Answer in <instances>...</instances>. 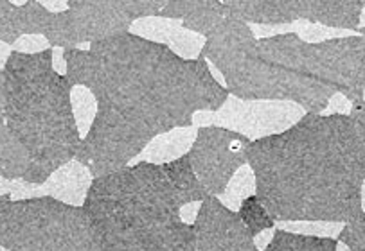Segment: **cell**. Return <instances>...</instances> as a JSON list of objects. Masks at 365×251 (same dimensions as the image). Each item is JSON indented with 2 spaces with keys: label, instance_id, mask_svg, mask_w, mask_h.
<instances>
[{
  "label": "cell",
  "instance_id": "28",
  "mask_svg": "<svg viewBox=\"0 0 365 251\" xmlns=\"http://www.w3.org/2000/svg\"><path fill=\"white\" fill-rule=\"evenodd\" d=\"M4 105H6V99H4V70L0 68V128L4 126L6 120H4Z\"/></svg>",
  "mask_w": 365,
  "mask_h": 251
},
{
  "label": "cell",
  "instance_id": "6",
  "mask_svg": "<svg viewBox=\"0 0 365 251\" xmlns=\"http://www.w3.org/2000/svg\"><path fill=\"white\" fill-rule=\"evenodd\" d=\"M0 246L8 251H99L83 206L53 196L11 199L0 210Z\"/></svg>",
  "mask_w": 365,
  "mask_h": 251
},
{
  "label": "cell",
  "instance_id": "14",
  "mask_svg": "<svg viewBox=\"0 0 365 251\" xmlns=\"http://www.w3.org/2000/svg\"><path fill=\"white\" fill-rule=\"evenodd\" d=\"M158 16L180 22L184 29L200 36H207L227 18L223 0H166Z\"/></svg>",
  "mask_w": 365,
  "mask_h": 251
},
{
  "label": "cell",
  "instance_id": "23",
  "mask_svg": "<svg viewBox=\"0 0 365 251\" xmlns=\"http://www.w3.org/2000/svg\"><path fill=\"white\" fill-rule=\"evenodd\" d=\"M336 239L349 251H365V210L356 219L346 223Z\"/></svg>",
  "mask_w": 365,
  "mask_h": 251
},
{
  "label": "cell",
  "instance_id": "25",
  "mask_svg": "<svg viewBox=\"0 0 365 251\" xmlns=\"http://www.w3.org/2000/svg\"><path fill=\"white\" fill-rule=\"evenodd\" d=\"M38 185L27 183V181H9L0 178V196L11 194L13 199L19 196V199L24 198H33L34 191H36Z\"/></svg>",
  "mask_w": 365,
  "mask_h": 251
},
{
  "label": "cell",
  "instance_id": "17",
  "mask_svg": "<svg viewBox=\"0 0 365 251\" xmlns=\"http://www.w3.org/2000/svg\"><path fill=\"white\" fill-rule=\"evenodd\" d=\"M92 180L88 169L79 161L72 160L63 167L51 174L49 180L43 185H38L34 196H53L60 201L71 203L76 206H83L87 192L91 188Z\"/></svg>",
  "mask_w": 365,
  "mask_h": 251
},
{
  "label": "cell",
  "instance_id": "8",
  "mask_svg": "<svg viewBox=\"0 0 365 251\" xmlns=\"http://www.w3.org/2000/svg\"><path fill=\"white\" fill-rule=\"evenodd\" d=\"M308 75L344 95L351 105L365 99V36H335L308 43Z\"/></svg>",
  "mask_w": 365,
  "mask_h": 251
},
{
  "label": "cell",
  "instance_id": "10",
  "mask_svg": "<svg viewBox=\"0 0 365 251\" xmlns=\"http://www.w3.org/2000/svg\"><path fill=\"white\" fill-rule=\"evenodd\" d=\"M304 115V108L295 102L241 101L229 97L223 108L212 113L207 122H211V126L232 129L250 140H259L292 128Z\"/></svg>",
  "mask_w": 365,
  "mask_h": 251
},
{
  "label": "cell",
  "instance_id": "4",
  "mask_svg": "<svg viewBox=\"0 0 365 251\" xmlns=\"http://www.w3.org/2000/svg\"><path fill=\"white\" fill-rule=\"evenodd\" d=\"M72 82L54 67V49L13 50L4 67V120L47 180L72 161L81 132L72 105Z\"/></svg>",
  "mask_w": 365,
  "mask_h": 251
},
{
  "label": "cell",
  "instance_id": "11",
  "mask_svg": "<svg viewBox=\"0 0 365 251\" xmlns=\"http://www.w3.org/2000/svg\"><path fill=\"white\" fill-rule=\"evenodd\" d=\"M191 225L196 251H261L237 212L216 196L200 203Z\"/></svg>",
  "mask_w": 365,
  "mask_h": 251
},
{
  "label": "cell",
  "instance_id": "12",
  "mask_svg": "<svg viewBox=\"0 0 365 251\" xmlns=\"http://www.w3.org/2000/svg\"><path fill=\"white\" fill-rule=\"evenodd\" d=\"M365 0H295L299 20L329 27V29L358 31Z\"/></svg>",
  "mask_w": 365,
  "mask_h": 251
},
{
  "label": "cell",
  "instance_id": "19",
  "mask_svg": "<svg viewBox=\"0 0 365 251\" xmlns=\"http://www.w3.org/2000/svg\"><path fill=\"white\" fill-rule=\"evenodd\" d=\"M196 132L192 128L175 129V132L160 135L146 147L144 151V161L151 164H168V161L178 160L180 156L189 153L192 142H195Z\"/></svg>",
  "mask_w": 365,
  "mask_h": 251
},
{
  "label": "cell",
  "instance_id": "7",
  "mask_svg": "<svg viewBox=\"0 0 365 251\" xmlns=\"http://www.w3.org/2000/svg\"><path fill=\"white\" fill-rule=\"evenodd\" d=\"M132 23L126 0H68L65 11L47 9L42 36L53 49L72 50L128 33Z\"/></svg>",
  "mask_w": 365,
  "mask_h": 251
},
{
  "label": "cell",
  "instance_id": "32",
  "mask_svg": "<svg viewBox=\"0 0 365 251\" xmlns=\"http://www.w3.org/2000/svg\"><path fill=\"white\" fill-rule=\"evenodd\" d=\"M358 33L364 34V36H365V27H360V29H358Z\"/></svg>",
  "mask_w": 365,
  "mask_h": 251
},
{
  "label": "cell",
  "instance_id": "33",
  "mask_svg": "<svg viewBox=\"0 0 365 251\" xmlns=\"http://www.w3.org/2000/svg\"><path fill=\"white\" fill-rule=\"evenodd\" d=\"M361 23H365V9H364V13H361Z\"/></svg>",
  "mask_w": 365,
  "mask_h": 251
},
{
  "label": "cell",
  "instance_id": "5",
  "mask_svg": "<svg viewBox=\"0 0 365 251\" xmlns=\"http://www.w3.org/2000/svg\"><path fill=\"white\" fill-rule=\"evenodd\" d=\"M249 23L225 18L205 36L200 58L222 74L229 94L241 101L295 102L306 113H322L336 92L279 67L257 53Z\"/></svg>",
  "mask_w": 365,
  "mask_h": 251
},
{
  "label": "cell",
  "instance_id": "26",
  "mask_svg": "<svg viewBox=\"0 0 365 251\" xmlns=\"http://www.w3.org/2000/svg\"><path fill=\"white\" fill-rule=\"evenodd\" d=\"M13 47H15L16 53H24V54H36V53H42V50L51 49L49 41H47L46 38L34 36V34L22 36Z\"/></svg>",
  "mask_w": 365,
  "mask_h": 251
},
{
  "label": "cell",
  "instance_id": "21",
  "mask_svg": "<svg viewBox=\"0 0 365 251\" xmlns=\"http://www.w3.org/2000/svg\"><path fill=\"white\" fill-rule=\"evenodd\" d=\"M237 215L243 221V225L247 226L249 233L252 237L261 235L267 230H272L275 226V219L272 218L270 212L264 208L263 203L259 201L256 194L247 196L243 201L237 206Z\"/></svg>",
  "mask_w": 365,
  "mask_h": 251
},
{
  "label": "cell",
  "instance_id": "1",
  "mask_svg": "<svg viewBox=\"0 0 365 251\" xmlns=\"http://www.w3.org/2000/svg\"><path fill=\"white\" fill-rule=\"evenodd\" d=\"M65 75L83 87L101 112L143 129L151 139L192 128L198 113H216L230 97L207 60H185L168 46L132 31L63 50Z\"/></svg>",
  "mask_w": 365,
  "mask_h": 251
},
{
  "label": "cell",
  "instance_id": "24",
  "mask_svg": "<svg viewBox=\"0 0 365 251\" xmlns=\"http://www.w3.org/2000/svg\"><path fill=\"white\" fill-rule=\"evenodd\" d=\"M256 192V181H254V173L249 169V167H241L240 171H237L236 176L232 178V181L229 183V187H227L225 194L227 198H229L230 203H234L237 199V201H243V199L247 198V196L254 194Z\"/></svg>",
  "mask_w": 365,
  "mask_h": 251
},
{
  "label": "cell",
  "instance_id": "30",
  "mask_svg": "<svg viewBox=\"0 0 365 251\" xmlns=\"http://www.w3.org/2000/svg\"><path fill=\"white\" fill-rule=\"evenodd\" d=\"M13 199V196L11 194H4V196H0V210H2V208H4L6 205H8L9 201H11Z\"/></svg>",
  "mask_w": 365,
  "mask_h": 251
},
{
  "label": "cell",
  "instance_id": "29",
  "mask_svg": "<svg viewBox=\"0 0 365 251\" xmlns=\"http://www.w3.org/2000/svg\"><path fill=\"white\" fill-rule=\"evenodd\" d=\"M13 50L9 49L8 43H4V41H0V68L4 70L6 63H8V58L11 56Z\"/></svg>",
  "mask_w": 365,
  "mask_h": 251
},
{
  "label": "cell",
  "instance_id": "22",
  "mask_svg": "<svg viewBox=\"0 0 365 251\" xmlns=\"http://www.w3.org/2000/svg\"><path fill=\"white\" fill-rule=\"evenodd\" d=\"M22 38L16 23V6L9 0H0V41L15 46Z\"/></svg>",
  "mask_w": 365,
  "mask_h": 251
},
{
  "label": "cell",
  "instance_id": "31",
  "mask_svg": "<svg viewBox=\"0 0 365 251\" xmlns=\"http://www.w3.org/2000/svg\"><path fill=\"white\" fill-rule=\"evenodd\" d=\"M361 203H364V208H365V185H364V194H361Z\"/></svg>",
  "mask_w": 365,
  "mask_h": 251
},
{
  "label": "cell",
  "instance_id": "34",
  "mask_svg": "<svg viewBox=\"0 0 365 251\" xmlns=\"http://www.w3.org/2000/svg\"><path fill=\"white\" fill-rule=\"evenodd\" d=\"M0 251H8V250H4V247H2V246H0Z\"/></svg>",
  "mask_w": 365,
  "mask_h": 251
},
{
  "label": "cell",
  "instance_id": "20",
  "mask_svg": "<svg viewBox=\"0 0 365 251\" xmlns=\"http://www.w3.org/2000/svg\"><path fill=\"white\" fill-rule=\"evenodd\" d=\"M340 240L336 237L297 233L284 228H275L270 242L263 251H339Z\"/></svg>",
  "mask_w": 365,
  "mask_h": 251
},
{
  "label": "cell",
  "instance_id": "15",
  "mask_svg": "<svg viewBox=\"0 0 365 251\" xmlns=\"http://www.w3.org/2000/svg\"><path fill=\"white\" fill-rule=\"evenodd\" d=\"M227 18L257 26H288L297 22L295 0H223Z\"/></svg>",
  "mask_w": 365,
  "mask_h": 251
},
{
  "label": "cell",
  "instance_id": "13",
  "mask_svg": "<svg viewBox=\"0 0 365 251\" xmlns=\"http://www.w3.org/2000/svg\"><path fill=\"white\" fill-rule=\"evenodd\" d=\"M132 33L148 38L151 41H157V43H162V46H168L171 50H175L178 56L185 58V60H196L205 43L204 36L184 29L175 20H166L160 18V16L139 20L132 27Z\"/></svg>",
  "mask_w": 365,
  "mask_h": 251
},
{
  "label": "cell",
  "instance_id": "27",
  "mask_svg": "<svg viewBox=\"0 0 365 251\" xmlns=\"http://www.w3.org/2000/svg\"><path fill=\"white\" fill-rule=\"evenodd\" d=\"M347 115L353 119L356 135H358V139H360L361 147H364V151H365V99L364 101L351 105V110L347 112Z\"/></svg>",
  "mask_w": 365,
  "mask_h": 251
},
{
  "label": "cell",
  "instance_id": "9",
  "mask_svg": "<svg viewBox=\"0 0 365 251\" xmlns=\"http://www.w3.org/2000/svg\"><path fill=\"white\" fill-rule=\"evenodd\" d=\"M250 139L222 126H200L189 149L192 169L209 196L225 194L241 167L249 165L247 147Z\"/></svg>",
  "mask_w": 365,
  "mask_h": 251
},
{
  "label": "cell",
  "instance_id": "3",
  "mask_svg": "<svg viewBox=\"0 0 365 251\" xmlns=\"http://www.w3.org/2000/svg\"><path fill=\"white\" fill-rule=\"evenodd\" d=\"M83 208L99 251H196L184 205L158 164L94 178Z\"/></svg>",
  "mask_w": 365,
  "mask_h": 251
},
{
  "label": "cell",
  "instance_id": "16",
  "mask_svg": "<svg viewBox=\"0 0 365 251\" xmlns=\"http://www.w3.org/2000/svg\"><path fill=\"white\" fill-rule=\"evenodd\" d=\"M0 178L9 181H27L33 185H43L47 181L42 169L6 124L0 128Z\"/></svg>",
  "mask_w": 365,
  "mask_h": 251
},
{
  "label": "cell",
  "instance_id": "2",
  "mask_svg": "<svg viewBox=\"0 0 365 251\" xmlns=\"http://www.w3.org/2000/svg\"><path fill=\"white\" fill-rule=\"evenodd\" d=\"M256 192L279 223H346L364 212L365 151L347 113H306L292 128L250 140Z\"/></svg>",
  "mask_w": 365,
  "mask_h": 251
},
{
  "label": "cell",
  "instance_id": "18",
  "mask_svg": "<svg viewBox=\"0 0 365 251\" xmlns=\"http://www.w3.org/2000/svg\"><path fill=\"white\" fill-rule=\"evenodd\" d=\"M160 165L182 205L187 206L192 205V203H202L205 198H209L207 191L204 188V185L200 183L198 176H196L195 169H192L189 154H184L178 160Z\"/></svg>",
  "mask_w": 365,
  "mask_h": 251
}]
</instances>
